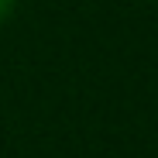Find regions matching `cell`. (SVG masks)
<instances>
[{"mask_svg":"<svg viewBox=\"0 0 158 158\" xmlns=\"http://www.w3.org/2000/svg\"><path fill=\"white\" fill-rule=\"evenodd\" d=\"M10 10H14V0H0V24L10 17Z\"/></svg>","mask_w":158,"mask_h":158,"instance_id":"1","label":"cell"}]
</instances>
